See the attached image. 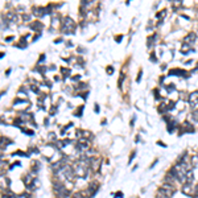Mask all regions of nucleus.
<instances>
[{
  "mask_svg": "<svg viewBox=\"0 0 198 198\" xmlns=\"http://www.w3.org/2000/svg\"><path fill=\"white\" fill-rule=\"evenodd\" d=\"M151 61H152V62H156V61H157V57H155V53H152V56H151Z\"/></svg>",
  "mask_w": 198,
  "mask_h": 198,
  "instance_id": "obj_23",
  "label": "nucleus"
},
{
  "mask_svg": "<svg viewBox=\"0 0 198 198\" xmlns=\"http://www.w3.org/2000/svg\"><path fill=\"white\" fill-rule=\"evenodd\" d=\"M161 188H164V189H172V190H176V185L174 184H169V182H164L161 184Z\"/></svg>",
  "mask_w": 198,
  "mask_h": 198,
  "instance_id": "obj_11",
  "label": "nucleus"
},
{
  "mask_svg": "<svg viewBox=\"0 0 198 198\" xmlns=\"http://www.w3.org/2000/svg\"><path fill=\"white\" fill-rule=\"evenodd\" d=\"M156 198H169V197H167L165 194H163L161 192H158L157 190V193H156Z\"/></svg>",
  "mask_w": 198,
  "mask_h": 198,
  "instance_id": "obj_19",
  "label": "nucleus"
},
{
  "mask_svg": "<svg viewBox=\"0 0 198 198\" xmlns=\"http://www.w3.org/2000/svg\"><path fill=\"white\" fill-rule=\"evenodd\" d=\"M181 192L188 197H194V184H188V182L182 184L181 185Z\"/></svg>",
  "mask_w": 198,
  "mask_h": 198,
  "instance_id": "obj_3",
  "label": "nucleus"
},
{
  "mask_svg": "<svg viewBox=\"0 0 198 198\" xmlns=\"http://www.w3.org/2000/svg\"><path fill=\"white\" fill-rule=\"evenodd\" d=\"M157 163H158V160H157V158H156V160H155V161H153V163H152V164H151V167H149V169H152V168H153V167H155V165H156V164H157Z\"/></svg>",
  "mask_w": 198,
  "mask_h": 198,
  "instance_id": "obj_25",
  "label": "nucleus"
},
{
  "mask_svg": "<svg viewBox=\"0 0 198 198\" xmlns=\"http://www.w3.org/2000/svg\"><path fill=\"white\" fill-rule=\"evenodd\" d=\"M112 197L114 198H124L123 192H116V193H112Z\"/></svg>",
  "mask_w": 198,
  "mask_h": 198,
  "instance_id": "obj_16",
  "label": "nucleus"
},
{
  "mask_svg": "<svg viewBox=\"0 0 198 198\" xmlns=\"http://www.w3.org/2000/svg\"><path fill=\"white\" fill-rule=\"evenodd\" d=\"M188 102L192 107H197L198 106V91H193L189 94V98H188Z\"/></svg>",
  "mask_w": 198,
  "mask_h": 198,
  "instance_id": "obj_4",
  "label": "nucleus"
},
{
  "mask_svg": "<svg viewBox=\"0 0 198 198\" xmlns=\"http://www.w3.org/2000/svg\"><path fill=\"white\" fill-rule=\"evenodd\" d=\"M11 143H12L11 140H6V138H1L0 139V148L3 149V148H6L7 144H11Z\"/></svg>",
  "mask_w": 198,
  "mask_h": 198,
  "instance_id": "obj_12",
  "label": "nucleus"
},
{
  "mask_svg": "<svg viewBox=\"0 0 198 198\" xmlns=\"http://www.w3.org/2000/svg\"><path fill=\"white\" fill-rule=\"evenodd\" d=\"M158 145H161V147H167V145H165V144H164V143H161V141H158Z\"/></svg>",
  "mask_w": 198,
  "mask_h": 198,
  "instance_id": "obj_29",
  "label": "nucleus"
},
{
  "mask_svg": "<svg viewBox=\"0 0 198 198\" xmlns=\"http://www.w3.org/2000/svg\"><path fill=\"white\" fill-rule=\"evenodd\" d=\"M182 132H190V133H192V132H194V128H193V126L190 123L185 122L184 123V131ZM182 132H181V133H182Z\"/></svg>",
  "mask_w": 198,
  "mask_h": 198,
  "instance_id": "obj_10",
  "label": "nucleus"
},
{
  "mask_svg": "<svg viewBox=\"0 0 198 198\" xmlns=\"http://www.w3.org/2000/svg\"><path fill=\"white\" fill-rule=\"evenodd\" d=\"M116 41H118V42H120V41H122V36H118V37H116Z\"/></svg>",
  "mask_w": 198,
  "mask_h": 198,
  "instance_id": "obj_27",
  "label": "nucleus"
},
{
  "mask_svg": "<svg viewBox=\"0 0 198 198\" xmlns=\"http://www.w3.org/2000/svg\"><path fill=\"white\" fill-rule=\"evenodd\" d=\"M192 120L193 122H195V123H198V110H194V111L192 112Z\"/></svg>",
  "mask_w": 198,
  "mask_h": 198,
  "instance_id": "obj_13",
  "label": "nucleus"
},
{
  "mask_svg": "<svg viewBox=\"0 0 198 198\" xmlns=\"http://www.w3.org/2000/svg\"><path fill=\"white\" fill-rule=\"evenodd\" d=\"M190 165H192V169L198 168V153H195L190 157Z\"/></svg>",
  "mask_w": 198,
  "mask_h": 198,
  "instance_id": "obj_9",
  "label": "nucleus"
},
{
  "mask_svg": "<svg viewBox=\"0 0 198 198\" xmlns=\"http://www.w3.org/2000/svg\"><path fill=\"white\" fill-rule=\"evenodd\" d=\"M141 74H143V72L140 70V72H139V75H138V79H136L138 82H140V79H141Z\"/></svg>",
  "mask_w": 198,
  "mask_h": 198,
  "instance_id": "obj_26",
  "label": "nucleus"
},
{
  "mask_svg": "<svg viewBox=\"0 0 198 198\" xmlns=\"http://www.w3.org/2000/svg\"><path fill=\"white\" fill-rule=\"evenodd\" d=\"M195 40H197V35H195L194 32H192V33L186 35V36H185V38H184V41H185V42H188V45H193Z\"/></svg>",
  "mask_w": 198,
  "mask_h": 198,
  "instance_id": "obj_5",
  "label": "nucleus"
},
{
  "mask_svg": "<svg viewBox=\"0 0 198 198\" xmlns=\"http://www.w3.org/2000/svg\"><path fill=\"white\" fill-rule=\"evenodd\" d=\"M95 111L99 112V106H98V104H95Z\"/></svg>",
  "mask_w": 198,
  "mask_h": 198,
  "instance_id": "obj_28",
  "label": "nucleus"
},
{
  "mask_svg": "<svg viewBox=\"0 0 198 198\" xmlns=\"http://www.w3.org/2000/svg\"><path fill=\"white\" fill-rule=\"evenodd\" d=\"M165 89H167L168 92H173V91L176 90V87H174V85H173V83H170V85H168V86L165 87Z\"/></svg>",
  "mask_w": 198,
  "mask_h": 198,
  "instance_id": "obj_17",
  "label": "nucleus"
},
{
  "mask_svg": "<svg viewBox=\"0 0 198 198\" xmlns=\"http://www.w3.org/2000/svg\"><path fill=\"white\" fill-rule=\"evenodd\" d=\"M167 123H168V132H170V133H172V132H174V129L177 128V122H176V119L172 116V118H170Z\"/></svg>",
  "mask_w": 198,
  "mask_h": 198,
  "instance_id": "obj_6",
  "label": "nucleus"
},
{
  "mask_svg": "<svg viewBox=\"0 0 198 198\" xmlns=\"http://www.w3.org/2000/svg\"><path fill=\"white\" fill-rule=\"evenodd\" d=\"M135 156H136V151H133V152H132L131 155H129V160H128V163H129V164H131L132 161H133V157H135Z\"/></svg>",
  "mask_w": 198,
  "mask_h": 198,
  "instance_id": "obj_20",
  "label": "nucleus"
},
{
  "mask_svg": "<svg viewBox=\"0 0 198 198\" xmlns=\"http://www.w3.org/2000/svg\"><path fill=\"white\" fill-rule=\"evenodd\" d=\"M72 198H85V195L82 194V193H81V192H75L74 194L72 195Z\"/></svg>",
  "mask_w": 198,
  "mask_h": 198,
  "instance_id": "obj_18",
  "label": "nucleus"
},
{
  "mask_svg": "<svg viewBox=\"0 0 198 198\" xmlns=\"http://www.w3.org/2000/svg\"><path fill=\"white\" fill-rule=\"evenodd\" d=\"M17 198H31V197H29V195H28V194H26V193H24V194L19 195V197H17Z\"/></svg>",
  "mask_w": 198,
  "mask_h": 198,
  "instance_id": "obj_24",
  "label": "nucleus"
},
{
  "mask_svg": "<svg viewBox=\"0 0 198 198\" xmlns=\"http://www.w3.org/2000/svg\"><path fill=\"white\" fill-rule=\"evenodd\" d=\"M31 28L32 29H41V28H42V24H40L38 21H35V24H32Z\"/></svg>",
  "mask_w": 198,
  "mask_h": 198,
  "instance_id": "obj_14",
  "label": "nucleus"
},
{
  "mask_svg": "<svg viewBox=\"0 0 198 198\" xmlns=\"http://www.w3.org/2000/svg\"><path fill=\"white\" fill-rule=\"evenodd\" d=\"M165 15H167V9H163V11H160L157 15H156V19H163Z\"/></svg>",
  "mask_w": 198,
  "mask_h": 198,
  "instance_id": "obj_15",
  "label": "nucleus"
},
{
  "mask_svg": "<svg viewBox=\"0 0 198 198\" xmlns=\"http://www.w3.org/2000/svg\"><path fill=\"white\" fill-rule=\"evenodd\" d=\"M106 72H107V74H112V73H114V67H112V66H107Z\"/></svg>",
  "mask_w": 198,
  "mask_h": 198,
  "instance_id": "obj_21",
  "label": "nucleus"
},
{
  "mask_svg": "<svg viewBox=\"0 0 198 198\" xmlns=\"http://www.w3.org/2000/svg\"><path fill=\"white\" fill-rule=\"evenodd\" d=\"M72 168H73V172H74L75 178H86L87 174H89V170H90L89 167H86V165H83V164H81L78 160L72 164Z\"/></svg>",
  "mask_w": 198,
  "mask_h": 198,
  "instance_id": "obj_1",
  "label": "nucleus"
},
{
  "mask_svg": "<svg viewBox=\"0 0 198 198\" xmlns=\"http://www.w3.org/2000/svg\"><path fill=\"white\" fill-rule=\"evenodd\" d=\"M195 181V176H194V170L193 169H189L186 173V182L188 184H194Z\"/></svg>",
  "mask_w": 198,
  "mask_h": 198,
  "instance_id": "obj_8",
  "label": "nucleus"
},
{
  "mask_svg": "<svg viewBox=\"0 0 198 198\" xmlns=\"http://www.w3.org/2000/svg\"><path fill=\"white\" fill-rule=\"evenodd\" d=\"M74 29H75V23L72 20V17H69V16L63 17L62 25H61V32L65 33V35H70L72 32H74Z\"/></svg>",
  "mask_w": 198,
  "mask_h": 198,
  "instance_id": "obj_2",
  "label": "nucleus"
},
{
  "mask_svg": "<svg viewBox=\"0 0 198 198\" xmlns=\"http://www.w3.org/2000/svg\"><path fill=\"white\" fill-rule=\"evenodd\" d=\"M158 192H161L163 194H165L167 197H169V198H173L174 197V194H176V190H172V189H164V188H158Z\"/></svg>",
  "mask_w": 198,
  "mask_h": 198,
  "instance_id": "obj_7",
  "label": "nucleus"
},
{
  "mask_svg": "<svg viewBox=\"0 0 198 198\" xmlns=\"http://www.w3.org/2000/svg\"><path fill=\"white\" fill-rule=\"evenodd\" d=\"M153 92H155V98H156V99H160V94H158V90H155V91H153Z\"/></svg>",
  "mask_w": 198,
  "mask_h": 198,
  "instance_id": "obj_22",
  "label": "nucleus"
}]
</instances>
